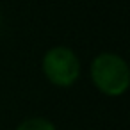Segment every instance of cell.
<instances>
[{
  "label": "cell",
  "instance_id": "6da1fadb",
  "mask_svg": "<svg viewBox=\"0 0 130 130\" xmlns=\"http://www.w3.org/2000/svg\"><path fill=\"white\" fill-rule=\"evenodd\" d=\"M94 87L105 96H121L130 86V70L126 61L114 52L98 54L89 68Z\"/></svg>",
  "mask_w": 130,
  "mask_h": 130
},
{
  "label": "cell",
  "instance_id": "7a4b0ae2",
  "mask_svg": "<svg viewBox=\"0 0 130 130\" xmlns=\"http://www.w3.org/2000/svg\"><path fill=\"white\" fill-rule=\"evenodd\" d=\"M45 77L52 86L70 87L80 77V61L70 46H52L41 61Z\"/></svg>",
  "mask_w": 130,
  "mask_h": 130
},
{
  "label": "cell",
  "instance_id": "3957f363",
  "mask_svg": "<svg viewBox=\"0 0 130 130\" xmlns=\"http://www.w3.org/2000/svg\"><path fill=\"white\" fill-rule=\"evenodd\" d=\"M14 130H57V126H55L48 118H43V116H32V118L23 119Z\"/></svg>",
  "mask_w": 130,
  "mask_h": 130
}]
</instances>
